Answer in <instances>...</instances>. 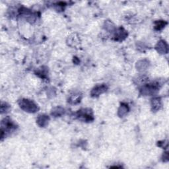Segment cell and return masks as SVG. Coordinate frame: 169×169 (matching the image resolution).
Returning <instances> with one entry per match:
<instances>
[{
    "label": "cell",
    "instance_id": "cell-1",
    "mask_svg": "<svg viewBox=\"0 0 169 169\" xmlns=\"http://www.w3.org/2000/svg\"><path fill=\"white\" fill-rule=\"evenodd\" d=\"M1 132L2 135L1 137H3L4 134L5 136H7V134L10 133V132L14 131L16 129V125L13 123V122L11 121V120L9 118H5L2 121L1 124Z\"/></svg>",
    "mask_w": 169,
    "mask_h": 169
},
{
    "label": "cell",
    "instance_id": "cell-2",
    "mask_svg": "<svg viewBox=\"0 0 169 169\" xmlns=\"http://www.w3.org/2000/svg\"><path fill=\"white\" fill-rule=\"evenodd\" d=\"M19 104L21 109L25 110V112L30 113H34L38 110V106L35 104L33 101L23 99L19 101Z\"/></svg>",
    "mask_w": 169,
    "mask_h": 169
},
{
    "label": "cell",
    "instance_id": "cell-3",
    "mask_svg": "<svg viewBox=\"0 0 169 169\" xmlns=\"http://www.w3.org/2000/svg\"><path fill=\"white\" fill-rule=\"evenodd\" d=\"M77 116L79 120L83 122H89L93 120V114L89 108H83L79 110L77 112Z\"/></svg>",
    "mask_w": 169,
    "mask_h": 169
},
{
    "label": "cell",
    "instance_id": "cell-4",
    "mask_svg": "<svg viewBox=\"0 0 169 169\" xmlns=\"http://www.w3.org/2000/svg\"><path fill=\"white\" fill-rule=\"evenodd\" d=\"M159 89L157 83H150L145 85L142 88V94L145 95H151L156 93Z\"/></svg>",
    "mask_w": 169,
    "mask_h": 169
},
{
    "label": "cell",
    "instance_id": "cell-5",
    "mask_svg": "<svg viewBox=\"0 0 169 169\" xmlns=\"http://www.w3.org/2000/svg\"><path fill=\"white\" fill-rule=\"evenodd\" d=\"M107 86L104 84H99V85H96L92 88L91 91V95L92 96H99L102 93H103L107 90Z\"/></svg>",
    "mask_w": 169,
    "mask_h": 169
},
{
    "label": "cell",
    "instance_id": "cell-6",
    "mask_svg": "<svg viewBox=\"0 0 169 169\" xmlns=\"http://www.w3.org/2000/svg\"><path fill=\"white\" fill-rule=\"evenodd\" d=\"M127 35L128 34L125 30H124L123 28H120L117 30L116 32L114 37L116 41H121L127 37Z\"/></svg>",
    "mask_w": 169,
    "mask_h": 169
},
{
    "label": "cell",
    "instance_id": "cell-7",
    "mask_svg": "<svg viewBox=\"0 0 169 169\" xmlns=\"http://www.w3.org/2000/svg\"><path fill=\"white\" fill-rule=\"evenodd\" d=\"M37 123L40 126L45 127L49 122V117L46 115H40L37 118Z\"/></svg>",
    "mask_w": 169,
    "mask_h": 169
},
{
    "label": "cell",
    "instance_id": "cell-8",
    "mask_svg": "<svg viewBox=\"0 0 169 169\" xmlns=\"http://www.w3.org/2000/svg\"><path fill=\"white\" fill-rule=\"evenodd\" d=\"M158 52H161V54H166L167 52V45L164 41H160L156 46Z\"/></svg>",
    "mask_w": 169,
    "mask_h": 169
},
{
    "label": "cell",
    "instance_id": "cell-9",
    "mask_svg": "<svg viewBox=\"0 0 169 169\" xmlns=\"http://www.w3.org/2000/svg\"><path fill=\"white\" fill-rule=\"evenodd\" d=\"M151 106H152V108L153 110H158L159 108H161V99L159 98H155L151 101Z\"/></svg>",
    "mask_w": 169,
    "mask_h": 169
},
{
    "label": "cell",
    "instance_id": "cell-10",
    "mask_svg": "<svg viewBox=\"0 0 169 169\" xmlns=\"http://www.w3.org/2000/svg\"><path fill=\"white\" fill-rule=\"evenodd\" d=\"M119 115L121 117L124 116V115H126L128 112V105L126 104H122L121 106H120V108L119 109Z\"/></svg>",
    "mask_w": 169,
    "mask_h": 169
},
{
    "label": "cell",
    "instance_id": "cell-11",
    "mask_svg": "<svg viewBox=\"0 0 169 169\" xmlns=\"http://www.w3.org/2000/svg\"><path fill=\"white\" fill-rule=\"evenodd\" d=\"M64 113V109L60 108V107H57L56 108L54 111H52V114L56 116H60L62 115Z\"/></svg>",
    "mask_w": 169,
    "mask_h": 169
},
{
    "label": "cell",
    "instance_id": "cell-12",
    "mask_svg": "<svg viewBox=\"0 0 169 169\" xmlns=\"http://www.w3.org/2000/svg\"><path fill=\"white\" fill-rule=\"evenodd\" d=\"M167 23H164L163 21H157L155 23V29L157 30H161V29H163L164 25H165Z\"/></svg>",
    "mask_w": 169,
    "mask_h": 169
}]
</instances>
